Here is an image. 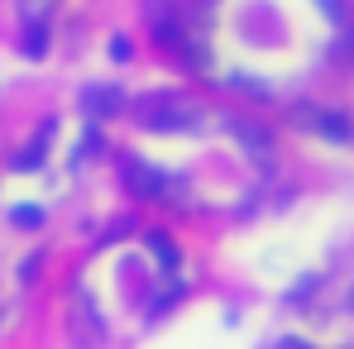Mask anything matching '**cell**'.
Instances as JSON below:
<instances>
[{"instance_id": "3", "label": "cell", "mask_w": 354, "mask_h": 349, "mask_svg": "<svg viewBox=\"0 0 354 349\" xmlns=\"http://www.w3.org/2000/svg\"><path fill=\"white\" fill-rule=\"evenodd\" d=\"M53 5L58 0H19V15H24V24H44L53 15Z\"/></svg>"}, {"instance_id": "4", "label": "cell", "mask_w": 354, "mask_h": 349, "mask_svg": "<svg viewBox=\"0 0 354 349\" xmlns=\"http://www.w3.org/2000/svg\"><path fill=\"white\" fill-rule=\"evenodd\" d=\"M230 134L249 144V153H268V139H263V134H259L254 124H235V120H230Z\"/></svg>"}, {"instance_id": "7", "label": "cell", "mask_w": 354, "mask_h": 349, "mask_svg": "<svg viewBox=\"0 0 354 349\" xmlns=\"http://www.w3.org/2000/svg\"><path fill=\"white\" fill-rule=\"evenodd\" d=\"M321 10H326V15H335V19H340V0H321Z\"/></svg>"}, {"instance_id": "2", "label": "cell", "mask_w": 354, "mask_h": 349, "mask_svg": "<svg viewBox=\"0 0 354 349\" xmlns=\"http://www.w3.org/2000/svg\"><path fill=\"white\" fill-rule=\"evenodd\" d=\"M124 173L134 182V191H144V196H158V191H163V173H153V168H144V163H129Z\"/></svg>"}, {"instance_id": "1", "label": "cell", "mask_w": 354, "mask_h": 349, "mask_svg": "<svg viewBox=\"0 0 354 349\" xmlns=\"http://www.w3.org/2000/svg\"><path fill=\"white\" fill-rule=\"evenodd\" d=\"M82 106H86L91 115H111V111H120V91L115 86H91V91L82 96Z\"/></svg>"}, {"instance_id": "6", "label": "cell", "mask_w": 354, "mask_h": 349, "mask_svg": "<svg viewBox=\"0 0 354 349\" xmlns=\"http://www.w3.org/2000/svg\"><path fill=\"white\" fill-rule=\"evenodd\" d=\"M44 48H48V29H44V24H29V39H24V53H29V58H39Z\"/></svg>"}, {"instance_id": "5", "label": "cell", "mask_w": 354, "mask_h": 349, "mask_svg": "<svg viewBox=\"0 0 354 349\" xmlns=\"http://www.w3.org/2000/svg\"><path fill=\"white\" fill-rule=\"evenodd\" d=\"M316 129L330 134V139H350V120H345V115H321V120H316Z\"/></svg>"}]
</instances>
